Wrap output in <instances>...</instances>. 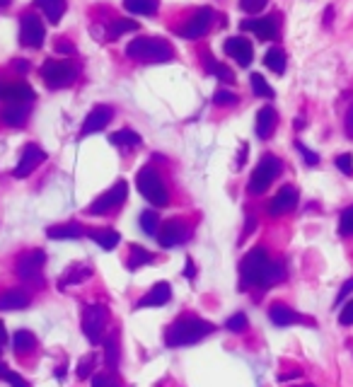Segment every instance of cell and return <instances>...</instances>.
Wrapping results in <instances>:
<instances>
[{
	"label": "cell",
	"instance_id": "33",
	"mask_svg": "<svg viewBox=\"0 0 353 387\" xmlns=\"http://www.w3.org/2000/svg\"><path fill=\"white\" fill-rule=\"evenodd\" d=\"M141 228H143L145 235H158L160 233V218L153 208H148V210L141 213Z\"/></svg>",
	"mask_w": 353,
	"mask_h": 387
},
{
	"label": "cell",
	"instance_id": "44",
	"mask_svg": "<svg viewBox=\"0 0 353 387\" xmlns=\"http://www.w3.org/2000/svg\"><path fill=\"white\" fill-rule=\"evenodd\" d=\"M296 148L302 153V158H305V163H307V165H317V163H320V155H317V153H312V150L307 148V145L296 143Z\"/></svg>",
	"mask_w": 353,
	"mask_h": 387
},
{
	"label": "cell",
	"instance_id": "19",
	"mask_svg": "<svg viewBox=\"0 0 353 387\" xmlns=\"http://www.w3.org/2000/svg\"><path fill=\"white\" fill-rule=\"evenodd\" d=\"M29 119V105H22V102H12L3 109V121L12 129L17 126H24Z\"/></svg>",
	"mask_w": 353,
	"mask_h": 387
},
{
	"label": "cell",
	"instance_id": "3",
	"mask_svg": "<svg viewBox=\"0 0 353 387\" xmlns=\"http://www.w3.org/2000/svg\"><path fill=\"white\" fill-rule=\"evenodd\" d=\"M126 56L141 63L172 61V46L160 37H138L126 46Z\"/></svg>",
	"mask_w": 353,
	"mask_h": 387
},
{
	"label": "cell",
	"instance_id": "43",
	"mask_svg": "<svg viewBox=\"0 0 353 387\" xmlns=\"http://www.w3.org/2000/svg\"><path fill=\"white\" fill-rule=\"evenodd\" d=\"M3 380H8V385L10 387H29L27 380L22 378V375H17V373H12V370H5V375H3Z\"/></svg>",
	"mask_w": 353,
	"mask_h": 387
},
{
	"label": "cell",
	"instance_id": "28",
	"mask_svg": "<svg viewBox=\"0 0 353 387\" xmlns=\"http://www.w3.org/2000/svg\"><path fill=\"white\" fill-rule=\"evenodd\" d=\"M264 66H266L269 71H273V73H278V75H281V73L286 71V51H283V48H278V46L269 48L266 56H264Z\"/></svg>",
	"mask_w": 353,
	"mask_h": 387
},
{
	"label": "cell",
	"instance_id": "12",
	"mask_svg": "<svg viewBox=\"0 0 353 387\" xmlns=\"http://www.w3.org/2000/svg\"><path fill=\"white\" fill-rule=\"evenodd\" d=\"M189 237V225L184 223L181 218H172L168 220L165 225H160V233H158V242L163 247H179L184 240Z\"/></svg>",
	"mask_w": 353,
	"mask_h": 387
},
{
	"label": "cell",
	"instance_id": "47",
	"mask_svg": "<svg viewBox=\"0 0 353 387\" xmlns=\"http://www.w3.org/2000/svg\"><path fill=\"white\" fill-rule=\"evenodd\" d=\"M353 291V278H349V281L344 283V286H341V291H339V296H336V305H339L341 300H344L346 296H349V293Z\"/></svg>",
	"mask_w": 353,
	"mask_h": 387
},
{
	"label": "cell",
	"instance_id": "53",
	"mask_svg": "<svg viewBox=\"0 0 353 387\" xmlns=\"http://www.w3.org/2000/svg\"><path fill=\"white\" fill-rule=\"evenodd\" d=\"M8 90H10L8 82H0V100H8Z\"/></svg>",
	"mask_w": 353,
	"mask_h": 387
},
{
	"label": "cell",
	"instance_id": "36",
	"mask_svg": "<svg viewBox=\"0 0 353 387\" xmlns=\"http://www.w3.org/2000/svg\"><path fill=\"white\" fill-rule=\"evenodd\" d=\"M105 349H107V366H109V368H116V366H119V344H116L114 336H109V339L105 341Z\"/></svg>",
	"mask_w": 353,
	"mask_h": 387
},
{
	"label": "cell",
	"instance_id": "54",
	"mask_svg": "<svg viewBox=\"0 0 353 387\" xmlns=\"http://www.w3.org/2000/svg\"><path fill=\"white\" fill-rule=\"evenodd\" d=\"M10 3H12V0H0V10H3V8H8Z\"/></svg>",
	"mask_w": 353,
	"mask_h": 387
},
{
	"label": "cell",
	"instance_id": "2",
	"mask_svg": "<svg viewBox=\"0 0 353 387\" xmlns=\"http://www.w3.org/2000/svg\"><path fill=\"white\" fill-rule=\"evenodd\" d=\"M215 327L210 322H206L203 317L196 315H181L179 320L172 322V327L165 334V344L168 346H189L196 341L206 339L208 334H213Z\"/></svg>",
	"mask_w": 353,
	"mask_h": 387
},
{
	"label": "cell",
	"instance_id": "48",
	"mask_svg": "<svg viewBox=\"0 0 353 387\" xmlns=\"http://www.w3.org/2000/svg\"><path fill=\"white\" fill-rule=\"evenodd\" d=\"M346 134L353 138V105L349 107V111H346Z\"/></svg>",
	"mask_w": 353,
	"mask_h": 387
},
{
	"label": "cell",
	"instance_id": "29",
	"mask_svg": "<svg viewBox=\"0 0 353 387\" xmlns=\"http://www.w3.org/2000/svg\"><path fill=\"white\" fill-rule=\"evenodd\" d=\"M109 143L119 148H134V145H141V136L134 129H121L109 136Z\"/></svg>",
	"mask_w": 353,
	"mask_h": 387
},
{
	"label": "cell",
	"instance_id": "26",
	"mask_svg": "<svg viewBox=\"0 0 353 387\" xmlns=\"http://www.w3.org/2000/svg\"><path fill=\"white\" fill-rule=\"evenodd\" d=\"M46 237H51V240H78V237H82V228L78 223L56 225V228L46 230Z\"/></svg>",
	"mask_w": 353,
	"mask_h": 387
},
{
	"label": "cell",
	"instance_id": "17",
	"mask_svg": "<svg viewBox=\"0 0 353 387\" xmlns=\"http://www.w3.org/2000/svg\"><path fill=\"white\" fill-rule=\"evenodd\" d=\"M239 27L244 29V32H254L257 34V39H262V42H269V39H276L278 34V24L273 17H257V19H244Z\"/></svg>",
	"mask_w": 353,
	"mask_h": 387
},
{
	"label": "cell",
	"instance_id": "4",
	"mask_svg": "<svg viewBox=\"0 0 353 387\" xmlns=\"http://www.w3.org/2000/svg\"><path fill=\"white\" fill-rule=\"evenodd\" d=\"M136 187H138V192L145 196V201H150V204L158 206V208H165V206L170 204V192L155 168L141 170L138 177H136Z\"/></svg>",
	"mask_w": 353,
	"mask_h": 387
},
{
	"label": "cell",
	"instance_id": "9",
	"mask_svg": "<svg viewBox=\"0 0 353 387\" xmlns=\"http://www.w3.org/2000/svg\"><path fill=\"white\" fill-rule=\"evenodd\" d=\"M46 39V29H44V22L37 17V15L27 12L22 19H19V42L22 46L29 48H39Z\"/></svg>",
	"mask_w": 353,
	"mask_h": 387
},
{
	"label": "cell",
	"instance_id": "46",
	"mask_svg": "<svg viewBox=\"0 0 353 387\" xmlns=\"http://www.w3.org/2000/svg\"><path fill=\"white\" fill-rule=\"evenodd\" d=\"M92 387H119L114 383V380L109 378V375H95V380H92Z\"/></svg>",
	"mask_w": 353,
	"mask_h": 387
},
{
	"label": "cell",
	"instance_id": "20",
	"mask_svg": "<svg viewBox=\"0 0 353 387\" xmlns=\"http://www.w3.org/2000/svg\"><path fill=\"white\" fill-rule=\"evenodd\" d=\"M276 121H278V114L273 107H262L257 114V136L259 138H269V136L273 134V129H276Z\"/></svg>",
	"mask_w": 353,
	"mask_h": 387
},
{
	"label": "cell",
	"instance_id": "10",
	"mask_svg": "<svg viewBox=\"0 0 353 387\" xmlns=\"http://www.w3.org/2000/svg\"><path fill=\"white\" fill-rule=\"evenodd\" d=\"M213 10L210 8H199L184 24L179 27V37L181 39H201L206 32L210 29V22H213Z\"/></svg>",
	"mask_w": 353,
	"mask_h": 387
},
{
	"label": "cell",
	"instance_id": "39",
	"mask_svg": "<svg viewBox=\"0 0 353 387\" xmlns=\"http://www.w3.org/2000/svg\"><path fill=\"white\" fill-rule=\"evenodd\" d=\"M213 102H215V105H218V107L235 105V102H237V95H235V92H230V90H215Z\"/></svg>",
	"mask_w": 353,
	"mask_h": 387
},
{
	"label": "cell",
	"instance_id": "21",
	"mask_svg": "<svg viewBox=\"0 0 353 387\" xmlns=\"http://www.w3.org/2000/svg\"><path fill=\"white\" fill-rule=\"evenodd\" d=\"M269 317H271V322L276 327H288V325H296V322L302 320L296 310H291V307L283 305V303H276V305L269 307Z\"/></svg>",
	"mask_w": 353,
	"mask_h": 387
},
{
	"label": "cell",
	"instance_id": "13",
	"mask_svg": "<svg viewBox=\"0 0 353 387\" xmlns=\"http://www.w3.org/2000/svg\"><path fill=\"white\" fill-rule=\"evenodd\" d=\"M44 160H46V153H44L42 148H39L37 143H29V145H24V150H22V155H19V163H17V168H15V177L17 179H24V177H29V174L37 170V165H42Z\"/></svg>",
	"mask_w": 353,
	"mask_h": 387
},
{
	"label": "cell",
	"instance_id": "38",
	"mask_svg": "<svg viewBox=\"0 0 353 387\" xmlns=\"http://www.w3.org/2000/svg\"><path fill=\"white\" fill-rule=\"evenodd\" d=\"M339 233L341 235H353V206H349V208L341 213V218H339Z\"/></svg>",
	"mask_w": 353,
	"mask_h": 387
},
{
	"label": "cell",
	"instance_id": "40",
	"mask_svg": "<svg viewBox=\"0 0 353 387\" xmlns=\"http://www.w3.org/2000/svg\"><path fill=\"white\" fill-rule=\"evenodd\" d=\"M225 327H228L230 332H244L247 330V317H244L242 312H237V315H233L225 322Z\"/></svg>",
	"mask_w": 353,
	"mask_h": 387
},
{
	"label": "cell",
	"instance_id": "22",
	"mask_svg": "<svg viewBox=\"0 0 353 387\" xmlns=\"http://www.w3.org/2000/svg\"><path fill=\"white\" fill-rule=\"evenodd\" d=\"M27 305H29V296L24 291H17V288L5 291L0 296V310H24Z\"/></svg>",
	"mask_w": 353,
	"mask_h": 387
},
{
	"label": "cell",
	"instance_id": "30",
	"mask_svg": "<svg viewBox=\"0 0 353 387\" xmlns=\"http://www.w3.org/2000/svg\"><path fill=\"white\" fill-rule=\"evenodd\" d=\"M124 8L134 15H155L160 8V0H124Z\"/></svg>",
	"mask_w": 353,
	"mask_h": 387
},
{
	"label": "cell",
	"instance_id": "1",
	"mask_svg": "<svg viewBox=\"0 0 353 387\" xmlns=\"http://www.w3.org/2000/svg\"><path fill=\"white\" fill-rule=\"evenodd\" d=\"M239 276H242L244 286H273L286 276L283 264L271 262L269 252L264 247H254L244 254L242 264H239Z\"/></svg>",
	"mask_w": 353,
	"mask_h": 387
},
{
	"label": "cell",
	"instance_id": "41",
	"mask_svg": "<svg viewBox=\"0 0 353 387\" xmlns=\"http://www.w3.org/2000/svg\"><path fill=\"white\" fill-rule=\"evenodd\" d=\"M269 0H239V8L244 10V12L254 15V12H262L264 8H266Z\"/></svg>",
	"mask_w": 353,
	"mask_h": 387
},
{
	"label": "cell",
	"instance_id": "7",
	"mask_svg": "<svg viewBox=\"0 0 353 387\" xmlns=\"http://www.w3.org/2000/svg\"><path fill=\"white\" fill-rule=\"evenodd\" d=\"M42 78L51 90H58V87H68L73 80H75V68L68 61H56V58H48L42 66Z\"/></svg>",
	"mask_w": 353,
	"mask_h": 387
},
{
	"label": "cell",
	"instance_id": "8",
	"mask_svg": "<svg viewBox=\"0 0 353 387\" xmlns=\"http://www.w3.org/2000/svg\"><path fill=\"white\" fill-rule=\"evenodd\" d=\"M126 196H129V184H126L124 179H119L114 187H109L105 194L97 196V199L92 201L90 208H87V213H90V215H105V213H109V210H114L116 206L124 204Z\"/></svg>",
	"mask_w": 353,
	"mask_h": 387
},
{
	"label": "cell",
	"instance_id": "34",
	"mask_svg": "<svg viewBox=\"0 0 353 387\" xmlns=\"http://www.w3.org/2000/svg\"><path fill=\"white\" fill-rule=\"evenodd\" d=\"M249 80H252L254 95H257V97H264V100H271V97H273V87L269 85L266 80H264L262 73H252V78H249Z\"/></svg>",
	"mask_w": 353,
	"mask_h": 387
},
{
	"label": "cell",
	"instance_id": "50",
	"mask_svg": "<svg viewBox=\"0 0 353 387\" xmlns=\"http://www.w3.org/2000/svg\"><path fill=\"white\" fill-rule=\"evenodd\" d=\"M5 341H8V332H5V325L0 322V354H3V349H5Z\"/></svg>",
	"mask_w": 353,
	"mask_h": 387
},
{
	"label": "cell",
	"instance_id": "25",
	"mask_svg": "<svg viewBox=\"0 0 353 387\" xmlns=\"http://www.w3.org/2000/svg\"><path fill=\"white\" fill-rule=\"evenodd\" d=\"M92 276V269L87 267V264H73L71 269H68L66 273H63V278H61V286H73V283H82V281H87V278Z\"/></svg>",
	"mask_w": 353,
	"mask_h": 387
},
{
	"label": "cell",
	"instance_id": "31",
	"mask_svg": "<svg viewBox=\"0 0 353 387\" xmlns=\"http://www.w3.org/2000/svg\"><path fill=\"white\" fill-rule=\"evenodd\" d=\"M90 237L100 244L102 249H114L121 242V235L116 230H92Z\"/></svg>",
	"mask_w": 353,
	"mask_h": 387
},
{
	"label": "cell",
	"instance_id": "23",
	"mask_svg": "<svg viewBox=\"0 0 353 387\" xmlns=\"http://www.w3.org/2000/svg\"><path fill=\"white\" fill-rule=\"evenodd\" d=\"M203 66H206V71H208L213 78H218V80H223V82H235V73L230 71L228 66H223V63L215 61V58L210 56V53H203Z\"/></svg>",
	"mask_w": 353,
	"mask_h": 387
},
{
	"label": "cell",
	"instance_id": "11",
	"mask_svg": "<svg viewBox=\"0 0 353 387\" xmlns=\"http://www.w3.org/2000/svg\"><path fill=\"white\" fill-rule=\"evenodd\" d=\"M46 264V254L42 249H32V252L22 254L17 262V276L22 281H42V269Z\"/></svg>",
	"mask_w": 353,
	"mask_h": 387
},
{
	"label": "cell",
	"instance_id": "49",
	"mask_svg": "<svg viewBox=\"0 0 353 387\" xmlns=\"http://www.w3.org/2000/svg\"><path fill=\"white\" fill-rule=\"evenodd\" d=\"M56 51H61V53H75V46H71L68 42H58L56 44Z\"/></svg>",
	"mask_w": 353,
	"mask_h": 387
},
{
	"label": "cell",
	"instance_id": "14",
	"mask_svg": "<svg viewBox=\"0 0 353 387\" xmlns=\"http://www.w3.org/2000/svg\"><path fill=\"white\" fill-rule=\"evenodd\" d=\"M296 206H298V189L291 187V184H286L281 192H278L271 201H269V215L278 218V215L291 213Z\"/></svg>",
	"mask_w": 353,
	"mask_h": 387
},
{
	"label": "cell",
	"instance_id": "42",
	"mask_svg": "<svg viewBox=\"0 0 353 387\" xmlns=\"http://www.w3.org/2000/svg\"><path fill=\"white\" fill-rule=\"evenodd\" d=\"M334 165H336V168H339V170H341V172H344V174H349V177H351V174H353V158H351L349 153L339 155V158L334 160Z\"/></svg>",
	"mask_w": 353,
	"mask_h": 387
},
{
	"label": "cell",
	"instance_id": "52",
	"mask_svg": "<svg viewBox=\"0 0 353 387\" xmlns=\"http://www.w3.org/2000/svg\"><path fill=\"white\" fill-rule=\"evenodd\" d=\"M12 66L17 68L19 73H27V71H29V63H27V61H15Z\"/></svg>",
	"mask_w": 353,
	"mask_h": 387
},
{
	"label": "cell",
	"instance_id": "35",
	"mask_svg": "<svg viewBox=\"0 0 353 387\" xmlns=\"http://www.w3.org/2000/svg\"><path fill=\"white\" fill-rule=\"evenodd\" d=\"M136 29H138V22H136V19H114V22L109 24V39H119L121 34L136 32Z\"/></svg>",
	"mask_w": 353,
	"mask_h": 387
},
{
	"label": "cell",
	"instance_id": "16",
	"mask_svg": "<svg viewBox=\"0 0 353 387\" xmlns=\"http://www.w3.org/2000/svg\"><path fill=\"white\" fill-rule=\"evenodd\" d=\"M223 48H225V53H228L230 58H235L237 66H242V68H247L254 58L252 44H249V39H244V37H230Z\"/></svg>",
	"mask_w": 353,
	"mask_h": 387
},
{
	"label": "cell",
	"instance_id": "37",
	"mask_svg": "<svg viewBox=\"0 0 353 387\" xmlns=\"http://www.w3.org/2000/svg\"><path fill=\"white\" fill-rule=\"evenodd\" d=\"M95 354H90V356H85V359L80 361V366H78V378L80 380H87L90 378L92 373H95Z\"/></svg>",
	"mask_w": 353,
	"mask_h": 387
},
{
	"label": "cell",
	"instance_id": "56",
	"mask_svg": "<svg viewBox=\"0 0 353 387\" xmlns=\"http://www.w3.org/2000/svg\"><path fill=\"white\" fill-rule=\"evenodd\" d=\"M302 387H312V385H302Z\"/></svg>",
	"mask_w": 353,
	"mask_h": 387
},
{
	"label": "cell",
	"instance_id": "5",
	"mask_svg": "<svg viewBox=\"0 0 353 387\" xmlns=\"http://www.w3.org/2000/svg\"><path fill=\"white\" fill-rule=\"evenodd\" d=\"M281 160L276 155H264L259 160V165L254 168L252 177H249V192L252 194H264L273 184V179L281 174Z\"/></svg>",
	"mask_w": 353,
	"mask_h": 387
},
{
	"label": "cell",
	"instance_id": "51",
	"mask_svg": "<svg viewBox=\"0 0 353 387\" xmlns=\"http://www.w3.org/2000/svg\"><path fill=\"white\" fill-rule=\"evenodd\" d=\"M194 273H196L194 262H191V259H189V262H186V269H184V276H186V278H194Z\"/></svg>",
	"mask_w": 353,
	"mask_h": 387
},
{
	"label": "cell",
	"instance_id": "15",
	"mask_svg": "<svg viewBox=\"0 0 353 387\" xmlns=\"http://www.w3.org/2000/svg\"><path fill=\"white\" fill-rule=\"evenodd\" d=\"M111 116H114V109L107 105H97L95 109H90V114L85 116V124H82V136L90 134H100L109 126Z\"/></svg>",
	"mask_w": 353,
	"mask_h": 387
},
{
	"label": "cell",
	"instance_id": "18",
	"mask_svg": "<svg viewBox=\"0 0 353 387\" xmlns=\"http://www.w3.org/2000/svg\"><path fill=\"white\" fill-rule=\"evenodd\" d=\"M170 298H172V288H170V283L160 281V283H155L143 298H141L138 307H160V305H165V303H170Z\"/></svg>",
	"mask_w": 353,
	"mask_h": 387
},
{
	"label": "cell",
	"instance_id": "55",
	"mask_svg": "<svg viewBox=\"0 0 353 387\" xmlns=\"http://www.w3.org/2000/svg\"><path fill=\"white\" fill-rule=\"evenodd\" d=\"M5 370H8V366L0 363V378H3V375H5Z\"/></svg>",
	"mask_w": 353,
	"mask_h": 387
},
{
	"label": "cell",
	"instance_id": "32",
	"mask_svg": "<svg viewBox=\"0 0 353 387\" xmlns=\"http://www.w3.org/2000/svg\"><path fill=\"white\" fill-rule=\"evenodd\" d=\"M155 254L148 252L145 247H141V244H134L129 252V269H141L145 267V264H153Z\"/></svg>",
	"mask_w": 353,
	"mask_h": 387
},
{
	"label": "cell",
	"instance_id": "6",
	"mask_svg": "<svg viewBox=\"0 0 353 387\" xmlns=\"http://www.w3.org/2000/svg\"><path fill=\"white\" fill-rule=\"evenodd\" d=\"M107 320H109V312H107V307L100 305V303L87 305L85 310H82V332H85V336L92 344H100L102 341Z\"/></svg>",
	"mask_w": 353,
	"mask_h": 387
},
{
	"label": "cell",
	"instance_id": "45",
	"mask_svg": "<svg viewBox=\"0 0 353 387\" xmlns=\"http://www.w3.org/2000/svg\"><path fill=\"white\" fill-rule=\"evenodd\" d=\"M339 322L344 327H351L353 325V300H349L344 305V310H341V315H339Z\"/></svg>",
	"mask_w": 353,
	"mask_h": 387
},
{
	"label": "cell",
	"instance_id": "24",
	"mask_svg": "<svg viewBox=\"0 0 353 387\" xmlns=\"http://www.w3.org/2000/svg\"><path fill=\"white\" fill-rule=\"evenodd\" d=\"M37 5L42 8V12L46 15V19L51 24H58L66 12V0H37Z\"/></svg>",
	"mask_w": 353,
	"mask_h": 387
},
{
	"label": "cell",
	"instance_id": "27",
	"mask_svg": "<svg viewBox=\"0 0 353 387\" xmlns=\"http://www.w3.org/2000/svg\"><path fill=\"white\" fill-rule=\"evenodd\" d=\"M37 346V336L32 334V332L27 330H17L12 336V349L15 354H29V351Z\"/></svg>",
	"mask_w": 353,
	"mask_h": 387
}]
</instances>
